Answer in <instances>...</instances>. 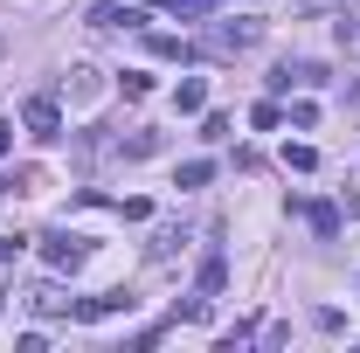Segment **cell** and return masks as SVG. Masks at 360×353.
Segmentation results:
<instances>
[{
    "mask_svg": "<svg viewBox=\"0 0 360 353\" xmlns=\"http://www.w3.org/2000/svg\"><path fill=\"white\" fill-rule=\"evenodd\" d=\"M146 7H174V0H146Z\"/></svg>",
    "mask_w": 360,
    "mask_h": 353,
    "instance_id": "ac0fdd59",
    "label": "cell"
},
{
    "mask_svg": "<svg viewBox=\"0 0 360 353\" xmlns=\"http://www.w3.org/2000/svg\"><path fill=\"white\" fill-rule=\"evenodd\" d=\"M21 125H28V139H63V104L56 97H28V111H21Z\"/></svg>",
    "mask_w": 360,
    "mask_h": 353,
    "instance_id": "7a4b0ae2",
    "label": "cell"
},
{
    "mask_svg": "<svg viewBox=\"0 0 360 353\" xmlns=\"http://www.w3.org/2000/svg\"><path fill=\"white\" fill-rule=\"evenodd\" d=\"M305 215H312V229H319V236H340V208H333V201H312Z\"/></svg>",
    "mask_w": 360,
    "mask_h": 353,
    "instance_id": "ba28073f",
    "label": "cell"
},
{
    "mask_svg": "<svg viewBox=\"0 0 360 353\" xmlns=\"http://www.w3.org/2000/svg\"><path fill=\"white\" fill-rule=\"evenodd\" d=\"M97 70H70V104H97Z\"/></svg>",
    "mask_w": 360,
    "mask_h": 353,
    "instance_id": "8992f818",
    "label": "cell"
},
{
    "mask_svg": "<svg viewBox=\"0 0 360 353\" xmlns=\"http://www.w3.org/2000/svg\"><path fill=\"white\" fill-rule=\"evenodd\" d=\"M201 104H208V84H201V77H187V84L174 90V111H201Z\"/></svg>",
    "mask_w": 360,
    "mask_h": 353,
    "instance_id": "52a82bcc",
    "label": "cell"
},
{
    "mask_svg": "<svg viewBox=\"0 0 360 353\" xmlns=\"http://www.w3.org/2000/svg\"><path fill=\"white\" fill-rule=\"evenodd\" d=\"M146 49H153L160 63H194V56H201V49L187 42V35H146Z\"/></svg>",
    "mask_w": 360,
    "mask_h": 353,
    "instance_id": "5b68a950",
    "label": "cell"
},
{
    "mask_svg": "<svg viewBox=\"0 0 360 353\" xmlns=\"http://www.w3.org/2000/svg\"><path fill=\"white\" fill-rule=\"evenodd\" d=\"M21 257V236H0V264H14Z\"/></svg>",
    "mask_w": 360,
    "mask_h": 353,
    "instance_id": "9a60e30c",
    "label": "cell"
},
{
    "mask_svg": "<svg viewBox=\"0 0 360 353\" xmlns=\"http://www.w3.org/2000/svg\"><path fill=\"white\" fill-rule=\"evenodd\" d=\"M7 146H14V125H0V153H7Z\"/></svg>",
    "mask_w": 360,
    "mask_h": 353,
    "instance_id": "e0dca14e",
    "label": "cell"
},
{
    "mask_svg": "<svg viewBox=\"0 0 360 353\" xmlns=\"http://www.w3.org/2000/svg\"><path fill=\"white\" fill-rule=\"evenodd\" d=\"M118 312H132V298H125V291H104V298H77L70 319H77V326H97V319H118Z\"/></svg>",
    "mask_w": 360,
    "mask_h": 353,
    "instance_id": "3957f363",
    "label": "cell"
},
{
    "mask_svg": "<svg viewBox=\"0 0 360 353\" xmlns=\"http://www.w3.org/2000/svg\"><path fill=\"white\" fill-rule=\"evenodd\" d=\"M215 0H174V14H208Z\"/></svg>",
    "mask_w": 360,
    "mask_h": 353,
    "instance_id": "2e32d148",
    "label": "cell"
},
{
    "mask_svg": "<svg viewBox=\"0 0 360 353\" xmlns=\"http://www.w3.org/2000/svg\"><path fill=\"white\" fill-rule=\"evenodd\" d=\"M277 118H284V111H277V97H264V104L250 111V125H257V132H277Z\"/></svg>",
    "mask_w": 360,
    "mask_h": 353,
    "instance_id": "30bf717a",
    "label": "cell"
},
{
    "mask_svg": "<svg viewBox=\"0 0 360 353\" xmlns=\"http://www.w3.org/2000/svg\"><path fill=\"white\" fill-rule=\"evenodd\" d=\"M222 284H229V264H222V257H208V264H201V291H222Z\"/></svg>",
    "mask_w": 360,
    "mask_h": 353,
    "instance_id": "7c38bea8",
    "label": "cell"
},
{
    "mask_svg": "<svg viewBox=\"0 0 360 353\" xmlns=\"http://www.w3.org/2000/svg\"><path fill=\"white\" fill-rule=\"evenodd\" d=\"M125 153H132V160H146V153H160V132H132V139H125Z\"/></svg>",
    "mask_w": 360,
    "mask_h": 353,
    "instance_id": "4fadbf2b",
    "label": "cell"
},
{
    "mask_svg": "<svg viewBox=\"0 0 360 353\" xmlns=\"http://www.w3.org/2000/svg\"><path fill=\"white\" fill-rule=\"evenodd\" d=\"M284 167H291V174H312L319 153H312V146H284Z\"/></svg>",
    "mask_w": 360,
    "mask_h": 353,
    "instance_id": "9c48e42d",
    "label": "cell"
},
{
    "mask_svg": "<svg viewBox=\"0 0 360 353\" xmlns=\"http://www.w3.org/2000/svg\"><path fill=\"white\" fill-rule=\"evenodd\" d=\"M42 257H49V270H84V236H70V229H49L42 236Z\"/></svg>",
    "mask_w": 360,
    "mask_h": 353,
    "instance_id": "6da1fadb",
    "label": "cell"
},
{
    "mask_svg": "<svg viewBox=\"0 0 360 353\" xmlns=\"http://www.w3.org/2000/svg\"><path fill=\"white\" fill-rule=\"evenodd\" d=\"M257 35H264V21H236V28H215V35H208V49H215V56H243Z\"/></svg>",
    "mask_w": 360,
    "mask_h": 353,
    "instance_id": "277c9868",
    "label": "cell"
},
{
    "mask_svg": "<svg viewBox=\"0 0 360 353\" xmlns=\"http://www.w3.org/2000/svg\"><path fill=\"white\" fill-rule=\"evenodd\" d=\"M291 125H298V132H312V125H319V104H305V97H298V104H291Z\"/></svg>",
    "mask_w": 360,
    "mask_h": 353,
    "instance_id": "5bb4252c",
    "label": "cell"
},
{
    "mask_svg": "<svg viewBox=\"0 0 360 353\" xmlns=\"http://www.w3.org/2000/svg\"><path fill=\"white\" fill-rule=\"evenodd\" d=\"M208 180H215L208 160H187V167H180V187H208Z\"/></svg>",
    "mask_w": 360,
    "mask_h": 353,
    "instance_id": "8fae6325",
    "label": "cell"
}]
</instances>
